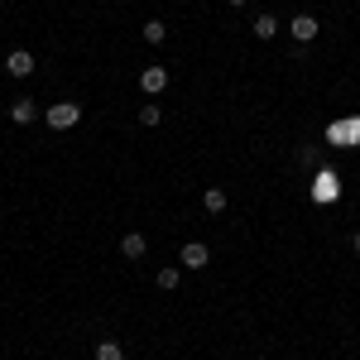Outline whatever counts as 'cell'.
<instances>
[{"label":"cell","instance_id":"1","mask_svg":"<svg viewBox=\"0 0 360 360\" xmlns=\"http://www.w3.org/2000/svg\"><path fill=\"white\" fill-rule=\"evenodd\" d=\"M44 120H49L53 130H72V125L82 120V106H77V101H58V106L44 111Z\"/></svg>","mask_w":360,"mask_h":360},{"label":"cell","instance_id":"2","mask_svg":"<svg viewBox=\"0 0 360 360\" xmlns=\"http://www.w3.org/2000/svg\"><path fill=\"white\" fill-rule=\"evenodd\" d=\"M178 259H183V269H207V259H212V250L202 245V240H188Z\"/></svg>","mask_w":360,"mask_h":360},{"label":"cell","instance_id":"3","mask_svg":"<svg viewBox=\"0 0 360 360\" xmlns=\"http://www.w3.org/2000/svg\"><path fill=\"white\" fill-rule=\"evenodd\" d=\"M5 72H10V77H29V72H34V53L15 49V53L5 58Z\"/></svg>","mask_w":360,"mask_h":360},{"label":"cell","instance_id":"4","mask_svg":"<svg viewBox=\"0 0 360 360\" xmlns=\"http://www.w3.org/2000/svg\"><path fill=\"white\" fill-rule=\"evenodd\" d=\"M139 86H144L149 96H159L168 86V68H144V72H139Z\"/></svg>","mask_w":360,"mask_h":360},{"label":"cell","instance_id":"5","mask_svg":"<svg viewBox=\"0 0 360 360\" xmlns=\"http://www.w3.org/2000/svg\"><path fill=\"white\" fill-rule=\"evenodd\" d=\"M336 193H341V188H336V173H327V168H322V173L312 178V197H317V202H332Z\"/></svg>","mask_w":360,"mask_h":360},{"label":"cell","instance_id":"6","mask_svg":"<svg viewBox=\"0 0 360 360\" xmlns=\"http://www.w3.org/2000/svg\"><path fill=\"white\" fill-rule=\"evenodd\" d=\"M317 20H312V15H298V20H293V25H288V34H293V39H298V44H312V39H317Z\"/></svg>","mask_w":360,"mask_h":360},{"label":"cell","instance_id":"7","mask_svg":"<svg viewBox=\"0 0 360 360\" xmlns=\"http://www.w3.org/2000/svg\"><path fill=\"white\" fill-rule=\"evenodd\" d=\"M144 250H149V240H144L139 231H130V236L120 240V255H125V259H144Z\"/></svg>","mask_w":360,"mask_h":360},{"label":"cell","instance_id":"8","mask_svg":"<svg viewBox=\"0 0 360 360\" xmlns=\"http://www.w3.org/2000/svg\"><path fill=\"white\" fill-rule=\"evenodd\" d=\"M10 120H15V125H29V120H39V106H34V101H15V106H10Z\"/></svg>","mask_w":360,"mask_h":360},{"label":"cell","instance_id":"9","mask_svg":"<svg viewBox=\"0 0 360 360\" xmlns=\"http://www.w3.org/2000/svg\"><path fill=\"white\" fill-rule=\"evenodd\" d=\"M202 207H207L212 217H221L226 212V188H207V193H202Z\"/></svg>","mask_w":360,"mask_h":360},{"label":"cell","instance_id":"10","mask_svg":"<svg viewBox=\"0 0 360 360\" xmlns=\"http://www.w3.org/2000/svg\"><path fill=\"white\" fill-rule=\"evenodd\" d=\"M274 34H278L274 15H259V20H255V39H274Z\"/></svg>","mask_w":360,"mask_h":360},{"label":"cell","instance_id":"11","mask_svg":"<svg viewBox=\"0 0 360 360\" xmlns=\"http://www.w3.org/2000/svg\"><path fill=\"white\" fill-rule=\"evenodd\" d=\"M178 283H183V269H173V264H168V269H159V288H164V293H173Z\"/></svg>","mask_w":360,"mask_h":360},{"label":"cell","instance_id":"12","mask_svg":"<svg viewBox=\"0 0 360 360\" xmlns=\"http://www.w3.org/2000/svg\"><path fill=\"white\" fill-rule=\"evenodd\" d=\"M96 360H125V346L120 341H101L96 346Z\"/></svg>","mask_w":360,"mask_h":360},{"label":"cell","instance_id":"13","mask_svg":"<svg viewBox=\"0 0 360 360\" xmlns=\"http://www.w3.org/2000/svg\"><path fill=\"white\" fill-rule=\"evenodd\" d=\"M144 39H149V44H164V39H168V25H164V20H149V25H144Z\"/></svg>","mask_w":360,"mask_h":360},{"label":"cell","instance_id":"14","mask_svg":"<svg viewBox=\"0 0 360 360\" xmlns=\"http://www.w3.org/2000/svg\"><path fill=\"white\" fill-rule=\"evenodd\" d=\"M159 120H164L159 106H139V125H159Z\"/></svg>","mask_w":360,"mask_h":360},{"label":"cell","instance_id":"15","mask_svg":"<svg viewBox=\"0 0 360 360\" xmlns=\"http://www.w3.org/2000/svg\"><path fill=\"white\" fill-rule=\"evenodd\" d=\"M226 5H236V10H240V5H245V0H226Z\"/></svg>","mask_w":360,"mask_h":360},{"label":"cell","instance_id":"16","mask_svg":"<svg viewBox=\"0 0 360 360\" xmlns=\"http://www.w3.org/2000/svg\"><path fill=\"white\" fill-rule=\"evenodd\" d=\"M356 250H360V231H356Z\"/></svg>","mask_w":360,"mask_h":360}]
</instances>
